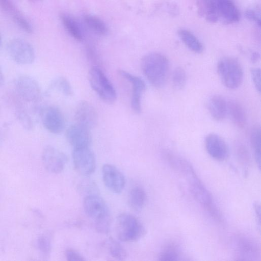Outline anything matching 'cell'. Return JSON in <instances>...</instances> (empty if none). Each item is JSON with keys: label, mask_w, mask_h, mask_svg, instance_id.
Returning a JSON list of instances; mask_svg holds the SVG:
<instances>
[{"label": "cell", "mask_w": 261, "mask_h": 261, "mask_svg": "<svg viewBox=\"0 0 261 261\" xmlns=\"http://www.w3.org/2000/svg\"><path fill=\"white\" fill-rule=\"evenodd\" d=\"M200 15L211 23L232 24L238 22L240 13L233 0H198Z\"/></svg>", "instance_id": "cell-1"}, {"label": "cell", "mask_w": 261, "mask_h": 261, "mask_svg": "<svg viewBox=\"0 0 261 261\" xmlns=\"http://www.w3.org/2000/svg\"><path fill=\"white\" fill-rule=\"evenodd\" d=\"M141 67L153 86L161 88L165 84L169 70V62L165 56L159 53L147 54L141 59Z\"/></svg>", "instance_id": "cell-2"}, {"label": "cell", "mask_w": 261, "mask_h": 261, "mask_svg": "<svg viewBox=\"0 0 261 261\" xmlns=\"http://www.w3.org/2000/svg\"><path fill=\"white\" fill-rule=\"evenodd\" d=\"M84 209L86 215L93 220L95 228L100 233L109 232L111 222V213L105 201L99 196L92 195L85 197Z\"/></svg>", "instance_id": "cell-3"}, {"label": "cell", "mask_w": 261, "mask_h": 261, "mask_svg": "<svg viewBox=\"0 0 261 261\" xmlns=\"http://www.w3.org/2000/svg\"><path fill=\"white\" fill-rule=\"evenodd\" d=\"M172 162L177 165V168L186 176L190 191L196 200L212 211L211 195L196 176L191 166L187 161L177 157L174 158Z\"/></svg>", "instance_id": "cell-4"}, {"label": "cell", "mask_w": 261, "mask_h": 261, "mask_svg": "<svg viewBox=\"0 0 261 261\" xmlns=\"http://www.w3.org/2000/svg\"><path fill=\"white\" fill-rule=\"evenodd\" d=\"M116 232L118 240L122 242H133L139 240L145 233L144 226L133 215L126 213L118 216L116 222Z\"/></svg>", "instance_id": "cell-5"}, {"label": "cell", "mask_w": 261, "mask_h": 261, "mask_svg": "<svg viewBox=\"0 0 261 261\" xmlns=\"http://www.w3.org/2000/svg\"><path fill=\"white\" fill-rule=\"evenodd\" d=\"M217 71L222 83L227 88L237 89L243 82V68L240 62L236 58L224 57L220 60Z\"/></svg>", "instance_id": "cell-6"}, {"label": "cell", "mask_w": 261, "mask_h": 261, "mask_svg": "<svg viewBox=\"0 0 261 261\" xmlns=\"http://www.w3.org/2000/svg\"><path fill=\"white\" fill-rule=\"evenodd\" d=\"M88 80L91 88L102 100L110 104L115 101V89L100 68L92 67L89 71Z\"/></svg>", "instance_id": "cell-7"}, {"label": "cell", "mask_w": 261, "mask_h": 261, "mask_svg": "<svg viewBox=\"0 0 261 261\" xmlns=\"http://www.w3.org/2000/svg\"><path fill=\"white\" fill-rule=\"evenodd\" d=\"M7 50L10 58L19 64H31L35 60V52L33 46L24 39H12L7 44Z\"/></svg>", "instance_id": "cell-8"}, {"label": "cell", "mask_w": 261, "mask_h": 261, "mask_svg": "<svg viewBox=\"0 0 261 261\" xmlns=\"http://www.w3.org/2000/svg\"><path fill=\"white\" fill-rule=\"evenodd\" d=\"M14 87L18 95L27 102L38 100L41 94V88L37 81L28 75H21L14 81Z\"/></svg>", "instance_id": "cell-9"}, {"label": "cell", "mask_w": 261, "mask_h": 261, "mask_svg": "<svg viewBox=\"0 0 261 261\" xmlns=\"http://www.w3.org/2000/svg\"><path fill=\"white\" fill-rule=\"evenodd\" d=\"M72 159L76 170L81 174L89 175L96 168V159L89 147L73 148Z\"/></svg>", "instance_id": "cell-10"}, {"label": "cell", "mask_w": 261, "mask_h": 261, "mask_svg": "<svg viewBox=\"0 0 261 261\" xmlns=\"http://www.w3.org/2000/svg\"><path fill=\"white\" fill-rule=\"evenodd\" d=\"M41 118L44 128L50 133L58 134L65 127V120L61 111L55 106L44 108L41 112Z\"/></svg>", "instance_id": "cell-11"}, {"label": "cell", "mask_w": 261, "mask_h": 261, "mask_svg": "<svg viewBox=\"0 0 261 261\" xmlns=\"http://www.w3.org/2000/svg\"><path fill=\"white\" fill-rule=\"evenodd\" d=\"M42 160L44 166L49 172L59 173L63 171L67 162L66 155L54 146H46L42 151Z\"/></svg>", "instance_id": "cell-12"}, {"label": "cell", "mask_w": 261, "mask_h": 261, "mask_svg": "<svg viewBox=\"0 0 261 261\" xmlns=\"http://www.w3.org/2000/svg\"><path fill=\"white\" fill-rule=\"evenodd\" d=\"M118 73L132 85L131 108L135 113H140L141 111V97L146 89L144 81L140 77L123 70H119Z\"/></svg>", "instance_id": "cell-13"}, {"label": "cell", "mask_w": 261, "mask_h": 261, "mask_svg": "<svg viewBox=\"0 0 261 261\" xmlns=\"http://www.w3.org/2000/svg\"><path fill=\"white\" fill-rule=\"evenodd\" d=\"M102 176L106 186L112 192L121 193L125 185L123 174L114 166L105 164L102 168Z\"/></svg>", "instance_id": "cell-14"}, {"label": "cell", "mask_w": 261, "mask_h": 261, "mask_svg": "<svg viewBox=\"0 0 261 261\" xmlns=\"http://www.w3.org/2000/svg\"><path fill=\"white\" fill-rule=\"evenodd\" d=\"M66 137L73 148L89 147L92 141L90 129L77 123L68 128Z\"/></svg>", "instance_id": "cell-15"}, {"label": "cell", "mask_w": 261, "mask_h": 261, "mask_svg": "<svg viewBox=\"0 0 261 261\" xmlns=\"http://www.w3.org/2000/svg\"><path fill=\"white\" fill-rule=\"evenodd\" d=\"M76 123L90 129L94 127L98 121L97 113L89 102L83 100L77 105L74 115Z\"/></svg>", "instance_id": "cell-16"}, {"label": "cell", "mask_w": 261, "mask_h": 261, "mask_svg": "<svg viewBox=\"0 0 261 261\" xmlns=\"http://www.w3.org/2000/svg\"><path fill=\"white\" fill-rule=\"evenodd\" d=\"M205 146L208 154L216 160L223 161L228 156L227 145L224 139L217 134H208L205 138Z\"/></svg>", "instance_id": "cell-17"}, {"label": "cell", "mask_w": 261, "mask_h": 261, "mask_svg": "<svg viewBox=\"0 0 261 261\" xmlns=\"http://www.w3.org/2000/svg\"><path fill=\"white\" fill-rule=\"evenodd\" d=\"M0 8L24 32L27 33L33 32L32 24L16 7L12 0H0Z\"/></svg>", "instance_id": "cell-18"}, {"label": "cell", "mask_w": 261, "mask_h": 261, "mask_svg": "<svg viewBox=\"0 0 261 261\" xmlns=\"http://www.w3.org/2000/svg\"><path fill=\"white\" fill-rule=\"evenodd\" d=\"M207 108L212 117L217 121L224 119L228 113V102L219 95H214L208 99Z\"/></svg>", "instance_id": "cell-19"}, {"label": "cell", "mask_w": 261, "mask_h": 261, "mask_svg": "<svg viewBox=\"0 0 261 261\" xmlns=\"http://www.w3.org/2000/svg\"><path fill=\"white\" fill-rule=\"evenodd\" d=\"M228 112L233 123L239 127L243 128L246 123V115L242 105L238 101L228 102Z\"/></svg>", "instance_id": "cell-20"}, {"label": "cell", "mask_w": 261, "mask_h": 261, "mask_svg": "<svg viewBox=\"0 0 261 261\" xmlns=\"http://www.w3.org/2000/svg\"><path fill=\"white\" fill-rule=\"evenodd\" d=\"M178 35L185 45L191 51L200 54L203 50V46L199 39L190 31L180 29Z\"/></svg>", "instance_id": "cell-21"}, {"label": "cell", "mask_w": 261, "mask_h": 261, "mask_svg": "<svg viewBox=\"0 0 261 261\" xmlns=\"http://www.w3.org/2000/svg\"><path fill=\"white\" fill-rule=\"evenodd\" d=\"M146 200V194L142 188L136 186L130 190L128 196V203L133 210L140 211L144 207Z\"/></svg>", "instance_id": "cell-22"}, {"label": "cell", "mask_w": 261, "mask_h": 261, "mask_svg": "<svg viewBox=\"0 0 261 261\" xmlns=\"http://www.w3.org/2000/svg\"><path fill=\"white\" fill-rule=\"evenodd\" d=\"M60 18L63 26L72 37L78 41L83 40L82 31L73 18L68 14H62Z\"/></svg>", "instance_id": "cell-23"}, {"label": "cell", "mask_w": 261, "mask_h": 261, "mask_svg": "<svg viewBox=\"0 0 261 261\" xmlns=\"http://www.w3.org/2000/svg\"><path fill=\"white\" fill-rule=\"evenodd\" d=\"M105 246L111 257L118 260H125L126 252L122 245L117 241L109 239L105 243Z\"/></svg>", "instance_id": "cell-24"}, {"label": "cell", "mask_w": 261, "mask_h": 261, "mask_svg": "<svg viewBox=\"0 0 261 261\" xmlns=\"http://www.w3.org/2000/svg\"><path fill=\"white\" fill-rule=\"evenodd\" d=\"M84 21L86 25L95 33L105 35L108 32V28L105 23L98 17L86 15L84 17Z\"/></svg>", "instance_id": "cell-25"}, {"label": "cell", "mask_w": 261, "mask_h": 261, "mask_svg": "<svg viewBox=\"0 0 261 261\" xmlns=\"http://www.w3.org/2000/svg\"><path fill=\"white\" fill-rule=\"evenodd\" d=\"M50 88L66 96H72L73 92L70 83L64 77H59L54 80Z\"/></svg>", "instance_id": "cell-26"}, {"label": "cell", "mask_w": 261, "mask_h": 261, "mask_svg": "<svg viewBox=\"0 0 261 261\" xmlns=\"http://www.w3.org/2000/svg\"><path fill=\"white\" fill-rule=\"evenodd\" d=\"M260 129L258 127L252 128L250 134V140L253 150L255 160L259 168L260 165Z\"/></svg>", "instance_id": "cell-27"}, {"label": "cell", "mask_w": 261, "mask_h": 261, "mask_svg": "<svg viewBox=\"0 0 261 261\" xmlns=\"http://www.w3.org/2000/svg\"><path fill=\"white\" fill-rule=\"evenodd\" d=\"M180 256L178 248L176 245L170 244L165 246L161 252L159 258L160 260H176Z\"/></svg>", "instance_id": "cell-28"}, {"label": "cell", "mask_w": 261, "mask_h": 261, "mask_svg": "<svg viewBox=\"0 0 261 261\" xmlns=\"http://www.w3.org/2000/svg\"><path fill=\"white\" fill-rule=\"evenodd\" d=\"M173 87L178 90L182 89L187 82V75L185 70L181 67H177L172 73Z\"/></svg>", "instance_id": "cell-29"}, {"label": "cell", "mask_w": 261, "mask_h": 261, "mask_svg": "<svg viewBox=\"0 0 261 261\" xmlns=\"http://www.w3.org/2000/svg\"><path fill=\"white\" fill-rule=\"evenodd\" d=\"M15 116L19 123L27 130H31L34 128V123L31 117L24 110L19 109L15 112Z\"/></svg>", "instance_id": "cell-30"}, {"label": "cell", "mask_w": 261, "mask_h": 261, "mask_svg": "<svg viewBox=\"0 0 261 261\" xmlns=\"http://www.w3.org/2000/svg\"><path fill=\"white\" fill-rule=\"evenodd\" d=\"M38 248L45 255H47L51 249V243L50 239L46 236H42L37 241Z\"/></svg>", "instance_id": "cell-31"}, {"label": "cell", "mask_w": 261, "mask_h": 261, "mask_svg": "<svg viewBox=\"0 0 261 261\" xmlns=\"http://www.w3.org/2000/svg\"><path fill=\"white\" fill-rule=\"evenodd\" d=\"M251 76L253 84L258 92H260V69L259 68H252Z\"/></svg>", "instance_id": "cell-32"}, {"label": "cell", "mask_w": 261, "mask_h": 261, "mask_svg": "<svg viewBox=\"0 0 261 261\" xmlns=\"http://www.w3.org/2000/svg\"><path fill=\"white\" fill-rule=\"evenodd\" d=\"M65 256L69 261H83L85 259L77 251L72 249H68L65 251Z\"/></svg>", "instance_id": "cell-33"}, {"label": "cell", "mask_w": 261, "mask_h": 261, "mask_svg": "<svg viewBox=\"0 0 261 261\" xmlns=\"http://www.w3.org/2000/svg\"><path fill=\"white\" fill-rule=\"evenodd\" d=\"M246 18L254 22L259 27L260 25V13L257 10L249 9L245 12Z\"/></svg>", "instance_id": "cell-34"}, {"label": "cell", "mask_w": 261, "mask_h": 261, "mask_svg": "<svg viewBox=\"0 0 261 261\" xmlns=\"http://www.w3.org/2000/svg\"><path fill=\"white\" fill-rule=\"evenodd\" d=\"M5 83V76L1 67L0 66V87Z\"/></svg>", "instance_id": "cell-35"}, {"label": "cell", "mask_w": 261, "mask_h": 261, "mask_svg": "<svg viewBox=\"0 0 261 261\" xmlns=\"http://www.w3.org/2000/svg\"><path fill=\"white\" fill-rule=\"evenodd\" d=\"M259 58V55L257 53H253L251 58L252 62H256Z\"/></svg>", "instance_id": "cell-36"}, {"label": "cell", "mask_w": 261, "mask_h": 261, "mask_svg": "<svg viewBox=\"0 0 261 261\" xmlns=\"http://www.w3.org/2000/svg\"><path fill=\"white\" fill-rule=\"evenodd\" d=\"M2 39L1 35L0 34V48L2 46Z\"/></svg>", "instance_id": "cell-37"}, {"label": "cell", "mask_w": 261, "mask_h": 261, "mask_svg": "<svg viewBox=\"0 0 261 261\" xmlns=\"http://www.w3.org/2000/svg\"><path fill=\"white\" fill-rule=\"evenodd\" d=\"M34 1H36V0H34Z\"/></svg>", "instance_id": "cell-38"}]
</instances>
